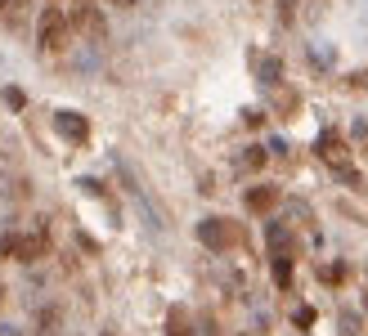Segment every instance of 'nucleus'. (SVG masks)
Masks as SVG:
<instances>
[{
  "label": "nucleus",
  "mask_w": 368,
  "mask_h": 336,
  "mask_svg": "<svg viewBox=\"0 0 368 336\" xmlns=\"http://www.w3.org/2000/svg\"><path fill=\"white\" fill-rule=\"evenodd\" d=\"M36 41H41V50H45V54H59L63 45H68V18H63L54 5L45 9L41 23H36Z\"/></svg>",
  "instance_id": "obj_1"
},
{
  "label": "nucleus",
  "mask_w": 368,
  "mask_h": 336,
  "mask_svg": "<svg viewBox=\"0 0 368 336\" xmlns=\"http://www.w3.org/2000/svg\"><path fill=\"white\" fill-rule=\"evenodd\" d=\"M5 247H9V256H14V260L32 265V260H41V256L50 251V238H45V229H36V233H18V238H5Z\"/></svg>",
  "instance_id": "obj_2"
},
{
  "label": "nucleus",
  "mask_w": 368,
  "mask_h": 336,
  "mask_svg": "<svg viewBox=\"0 0 368 336\" xmlns=\"http://www.w3.org/2000/svg\"><path fill=\"white\" fill-rule=\"evenodd\" d=\"M68 27H77V32H86V36H103V32H108V23H103L99 5H90V0H81V5L72 9Z\"/></svg>",
  "instance_id": "obj_3"
},
{
  "label": "nucleus",
  "mask_w": 368,
  "mask_h": 336,
  "mask_svg": "<svg viewBox=\"0 0 368 336\" xmlns=\"http://www.w3.org/2000/svg\"><path fill=\"white\" fill-rule=\"evenodd\" d=\"M198 238H202V242L211 247V251H225V247L234 242V233L220 224V220H202V224H198Z\"/></svg>",
  "instance_id": "obj_4"
},
{
  "label": "nucleus",
  "mask_w": 368,
  "mask_h": 336,
  "mask_svg": "<svg viewBox=\"0 0 368 336\" xmlns=\"http://www.w3.org/2000/svg\"><path fill=\"white\" fill-rule=\"evenodd\" d=\"M54 126H59L68 139H90V126H86V117H77V112H54Z\"/></svg>",
  "instance_id": "obj_5"
},
{
  "label": "nucleus",
  "mask_w": 368,
  "mask_h": 336,
  "mask_svg": "<svg viewBox=\"0 0 368 336\" xmlns=\"http://www.w3.org/2000/svg\"><path fill=\"white\" fill-rule=\"evenodd\" d=\"M279 202V188L274 184H261V188H252L247 193V211H270Z\"/></svg>",
  "instance_id": "obj_6"
},
{
  "label": "nucleus",
  "mask_w": 368,
  "mask_h": 336,
  "mask_svg": "<svg viewBox=\"0 0 368 336\" xmlns=\"http://www.w3.org/2000/svg\"><path fill=\"white\" fill-rule=\"evenodd\" d=\"M59 310H41V319H36V336H59Z\"/></svg>",
  "instance_id": "obj_7"
},
{
  "label": "nucleus",
  "mask_w": 368,
  "mask_h": 336,
  "mask_svg": "<svg viewBox=\"0 0 368 336\" xmlns=\"http://www.w3.org/2000/svg\"><path fill=\"white\" fill-rule=\"evenodd\" d=\"M279 72H283L279 59H265V63H261V81H279Z\"/></svg>",
  "instance_id": "obj_8"
},
{
  "label": "nucleus",
  "mask_w": 368,
  "mask_h": 336,
  "mask_svg": "<svg viewBox=\"0 0 368 336\" xmlns=\"http://www.w3.org/2000/svg\"><path fill=\"white\" fill-rule=\"evenodd\" d=\"M337 175L346 179V188H364V179H360V170H351V166H337Z\"/></svg>",
  "instance_id": "obj_9"
},
{
  "label": "nucleus",
  "mask_w": 368,
  "mask_h": 336,
  "mask_svg": "<svg viewBox=\"0 0 368 336\" xmlns=\"http://www.w3.org/2000/svg\"><path fill=\"white\" fill-rule=\"evenodd\" d=\"M0 99H5V103H9V108H23V103H27V94H23V90H14V85H9V90H5V94H0Z\"/></svg>",
  "instance_id": "obj_10"
},
{
  "label": "nucleus",
  "mask_w": 368,
  "mask_h": 336,
  "mask_svg": "<svg viewBox=\"0 0 368 336\" xmlns=\"http://www.w3.org/2000/svg\"><path fill=\"white\" fill-rule=\"evenodd\" d=\"M297 18V0H279V23H292Z\"/></svg>",
  "instance_id": "obj_11"
},
{
  "label": "nucleus",
  "mask_w": 368,
  "mask_h": 336,
  "mask_svg": "<svg viewBox=\"0 0 368 336\" xmlns=\"http://www.w3.org/2000/svg\"><path fill=\"white\" fill-rule=\"evenodd\" d=\"M274 278H279V283H283V287H288V283H292V265H288V260H283V256H279V260H274Z\"/></svg>",
  "instance_id": "obj_12"
},
{
  "label": "nucleus",
  "mask_w": 368,
  "mask_h": 336,
  "mask_svg": "<svg viewBox=\"0 0 368 336\" xmlns=\"http://www.w3.org/2000/svg\"><path fill=\"white\" fill-rule=\"evenodd\" d=\"M243 161H247L252 170H261V166H265V152H261V148H247V152H243Z\"/></svg>",
  "instance_id": "obj_13"
},
{
  "label": "nucleus",
  "mask_w": 368,
  "mask_h": 336,
  "mask_svg": "<svg viewBox=\"0 0 368 336\" xmlns=\"http://www.w3.org/2000/svg\"><path fill=\"white\" fill-rule=\"evenodd\" d=\"M315 323V310H297V328H310Z\"/></svg>",
  "instance_id": "obj_14"
},
{
  "label": "nucleus",
  "mask_w": 368,
  "mask_h": 336,
  "mask_svg": "<svg viewBox=\"0 0 368 336\" xmlns=\"http://www.w3.org/2000/svg\"><path fill=\"white\" fill-rule=\"evenodd\" d=\"M0 336H18V328L14 323H0Z\"/></svg>",
  "instance_id": "obj_15"
},
{
  "label": "nucleus",
  "mask_w": 368,
  "mask_h": 336,
  "mask_svg": "<svg viewBox=\"0 0 368 336\" xmlns=\"http://www.w3.org/2000/svg\"><path fill=\"white\" fill-rule=\"evenodd\" d=\"M108 5H121V9H130V5H135V0H108Z\"/></svg>",
  "instance_id": "obj_16"
},
{
  "label": "nucleus",
  "mask_w": 368,
  "mask_h": 336,
  "mask_svg": "<svg viewBox=\"0 0 368 336\" xmlns=\"http://www.w3.org/2000/svg\"><path fill=\"white\" fill-rule=\"evenodd\" d=\"M166 336H189V332H184V328H175V323H171V332H166Z\"/></svg>",
  "instance_id": "obj_17"
},
{
  "label": "nucleus",
  "mask_w": 368,
  "mask_h": 336,
  "mask_svg": "<svg viewBox=\"0 0 368 336\" xmlns=\"http://www.w3.org/2000/svg\"><path fill=\"white\" fill-rule=\"evenodd\" d=\"M364 310H368V296H364Z\"/></svg>",
  "instance_id": "obj_18"
},
{
  "label": "nucleus",
  "mask_w": 368,
  "mask_h": 336,
  "mask_svg": "<svg viewBox=\"0 0 368 336\" xmlns=\"http://www.w3.org/2000/svg\"><path fill=\"white\" fill-rule=\"evenodd\" d=\"M0 296H5V287H0Z\"/></svg>",
  "instance_id": "obj_19"
}]
</instances>
